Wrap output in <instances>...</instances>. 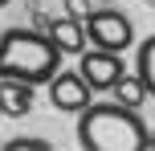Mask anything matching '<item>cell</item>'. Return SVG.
I'll list each match as a JSON object with an SVG mask.
<instances>
[{
    "instance_id": "6da1fadb",
    "label": "cell",
    "mask_w": 155,
    "mask_h": 151,
    "mask_svg": "<svg viewBox=\"0 0 155 151\" xmlns=\"http://www.w3.org/2000/svg\"><path fill=\"white\" fill-rule=\"evenodd\" d=\"M78 147L86 151H147L151 131L135 106L123 102H90L78 114Z\"/></svg>"
},
{
    "instance_id": "7a4b0ae2",
    "label": "cell",
    "mask_w": 155,
    "mask_h": 151,
    "mask_svg": "<svg viewBox=\"0 0 155 151\" xmlns=\"http://www.w3.org/2000/svg\"><path fill=\"white\" fill-rule=\"evenodd\" d=\"M61 49L45 29H0V78H21L33 86H49L61 70Z\"/></svg>"
},
{
    "instance_id": "3957f363",
    "label": "cell",
    "mask_w": 155,
    "mask_h": 151,
    "mask_svg": "<svg viewBox=\"0 0 155 151\" xmlns=\"http://www.w3.org/2000/svg\"><path fill=\"white\" fill-rule=\"evenodd\" d=\"M82 25H86L90 45H98V49H114V53H123V49L135 45V25H131V16L118 12V8H94Z\"/></svg>"
},
{
    "instance_id": "277c9868",
    "label": "cell",
    "mask_w": 155,
    "mask_h": 151,
    "mask_svg": "<svg viewBox=\"0 0 155 151\" xmlns=\"http://www.w3.org/2000/svg\"><path fill=\"white\" fill-rule=\"evenodd\" d=\"M78 74L94 86V94H110V90H114V82L127 74V65H123V53L90 45V49H82V53H78Z\"/></svg>"
},
{
    "instance_id": "5b68a950",
    "label": "cell",
    "mask_w": 155,
    "mask_h": 151,
    "mask_svg": "<svg viewBox=\"0 0 155 151\" xmlns=\"http://www.w3.org/2000/svg\"><path fill=\"white\" fill-rule=\"evenodd\" d=\"M49 102H53V110H61V114H82L86 106L94 102V86L78 70H57L53 82H49Z\"/></svg>"
},
{
    "instance_id": "8992f818",
    "label": "cell",
    "mask_w": 155,
    "mask_h": 151,
    "mask_svg": "<svg viewBox=\"0 0 155 151\" xmlns=\"http://www.w3.org/2000/svg\"><path fill=\"white\" fill-rule=\"evenodd\" d=\"M45 33L53 37V45L61 49V53H70V57H78L82 49H90V37H86V25L78 21V16H53V21L45 25Z\"/></svg>"
},
{
    "instance_id": "52a82bcc",
    "label": "cell",
    "mask_w": 155,
    "mask_h": 151,
    "mask_svg": "<svg viewBox=\"0 0 155 151\" xmlns=\"http://www.w3.org/2000/svg\"><path fill=\"white\" fill-rule=\"evenodd\" d=\"M33 82H21V78H0V110L4 119H25L33 110Z\"/></svg>"
},
{
    "instance_id": "ba28073f",
    "label": "cell",
    "mask_w": 155,
    "mask_h": 151,
    "mask_svg": "<svg viewBox=\"0 0 155 151\" xmlns=\"http://www.w3.org/2000/svg\"><path fill=\"white\" fill-rule=\"evenodd\" d=\"M110 94H114V102H123V106H135V110H139V106L151 98L139 74H123V78L114 82V90H110Z\"/></svg>"
},
{
    "instance_id": "9c48e42d",
    "label": "cell",
    "mask_w": 155,
    "mask_h": 151,
    "mask_svg": "<svg viewBox=\"0 0 155 151\" xmlns=\"http://www.w3.org/2000/svg\"><path fill=\"white\" fill-rule=\"evenodd\" d=\"M135 74L143 78L147 94L155 98V33H151L147 41H139V49H135Z\"/></svg>"
},
{
    "instance_id": "30bf717a",
    "label": "cell",
    "mask_w": 155,
    "mask_h": 151,
    "mask_svg": "<svg viewBox=\"0 0 155 151\" xmlns=\"http://www.w3.org/2000/svg\"><path fill=\"white\" fill-rule=\"evenodd\" d=\"M4 151H53V143L49 139H33V135H16L4 143Z\"/></svg>"
},
{
    "instance_id": "8fae6325",
    "label": "cell",
    "mask_w": 155,
    "mask_h": 151,
    "mask_svg": "<svg viewBox=\"0 0 155 151\" xmlns=\"http://www.w3.org/2000/svg\"><path fill=\"white\" fill-rule=\"evenodd\" d=\"M65 12L78 16V21H86V16L94 12V4H90V0H65Z\"/></svg>"
},
{
    "instance_id": "7c38bea8",
    "label": "cell",
    "mask_w": 155,
    "mask_h": 151,
    "mask_svg": "<svg viewBox=\"0 0 155 151\" xmlns=\"http://www.w3.org/2000/svg\"><path fill=\"white\" fill-rule=\"evenodd\" d=\"M151 151H155V131H151Z\"/></svg>"
},
{
    "instance_id": "4fadbf2b",
    "label": "cell",
    "mask_w": 155,
    "mask_h": 151,
    "mask_svg": "<svg viewBox=\"0 0 155 151\" xmlns=\"http://www.w3.org/2000/svg\"><path fill=\"white\" fill-rule=\"evenodd\" d=\"M4 4H12V0H0V8H4Z\"/></svg>"
},
{
    "instance_id": "5bb4252c",
    "label": "cell",
    "mask_w": 155,
    "mask_h": 151,
    "mask_svg": "<svg viewBox=\"0 0 155 151\" xmlns=\"http://www.w3.org/2000/svg\"><path fill=\"white\" fill-rule=\"evenodd\" d=\"M0 119H4V110H0Z\"/></svg>"
}]
</instances>
